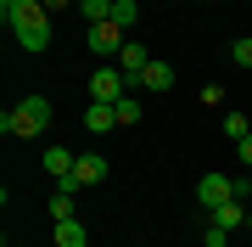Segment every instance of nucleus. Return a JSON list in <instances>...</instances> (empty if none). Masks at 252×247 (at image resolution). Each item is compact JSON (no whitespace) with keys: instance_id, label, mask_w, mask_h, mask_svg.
Instances as JSON below:
<instances>
[{"instance_id":"nucleus-1","label":"nucleus","mask_w":252,"mask_h":247,"mask_svg":"<svg viewBox=\"0 0 252 247\" xmlns=\"http://www.w3.org/2000/svg\"><path fill=\"white\" fill-rule=\"evenodd\" d=\"M11 34H17L23 51H45L51 45V11L39 6V0H23V6L11 11Z\"/></svg>"},{"instance_id":"nucleus-2","label":"nucleus","mask_w":252,"mask_h":247,"mask_svg":"<svg viewBox=\"0 0 252 247\" xmlns=\"http://www.w3.org/2000/svg\"><path fill=\"white\" fill-rule=\"evenodd\" d=\"M45 124H51V101H45V96H23L17 107L0 118V129H6V135H39Z\"/></svg>"},{"instance_id":"nucleus-3","label":"nucleus","mask_w":252,"mask_h":247,"mask_svg":"<svg viewBox=\"0 0 252 247\" xmlns=\"http://www.w3.org/2000/svg\"><path fill=\"white\" fill-rule=\"evenodd\" d=\"M129 96V79H124V68H107V62H101L95 68V79H90V101H107V107H118V101H124Z\"/></svg>"},{"instance_id":"nucleus-4","label":"nucleus","mask_w":252,"mask_h":247,"mask_svg":"<svg viewBox=\"0 0 252 247\" xmlns=\"http://www.w3.org/2000/svg\"><path fill=\"white\" fill-rule=\"evenodd\" d=\"M84 45H90V51L101 56V62H107V56L118 62V51L129 45V28H118V23H90V34H84Z\"/></svg>"},{"instance_id":"nucleus-5","label":"nucleus","mask_w":252,"mask_h":247,"mask_svg":"<svg viewBox=\"0 0 252 247\" xmlns=\"http://www.w3.org/2000/svg\"><path fill=\"white\" fill-rule=\"evenodd\" d=\"M196 202L207 213L224 208V202H235V180H230V174H202V180H196Z\"/></svg>"},{"instance_id":"nucleus-6","label":"nucleus","mask_w":252,"mask_h":247,"mask_svg":"<svg viewBox=\"0 0 252 247\" xmlns=\"http://www.w3.org/2000/svg\"><path fill=\"white\" fill-rule=\"evenodd\" d=\"M118 68H124V79H129V84H140V73L152 68V56H146V45H140V39H129V45L118 51Z\"/></svg>"},{"instance_id":"nucleus-7","label":"nucleus","mask_w":252,"mask_h":247,"mask_svg":"<svg viewBox=\"0 0 252 247\" xmlns=\"http://www.w3.org/2000/svg\"><path fill=\"white\" fill-rule=\"evenodd\" d=\"M84 129H90V135H107V129H118V112L107 101H90V107H84Z\"/></svg>"},{"instance_id":"nucleus-8","label":"nucleus","mask_w":252,"mask_h":247,"mask_svg":"<svg viewBox=\"0 0 252 247\" xmlns=\"http://www.w3.org/2000/svg\"><path fill=\"white\" fill-rule=\"evenodd\" d=\"M140 90H174V68H168V62H157V56H152V68L140 73Z\"/></svg>"},{"instance_id":"nucleus-9","label":"nucleus","mask_w":252,"mask_h":247,"mask_svg":"<svg viewBox=\"0 0 252 247\" xmlns=\"http://www.w3.org/2000/svg\"><path fill=\"white\" fill-rule=\"evenodd\" d=\"M56 247H90V230L79 219H56Z\"/></svg>"},{"instance_id":"nucleus-10","label":"nucleus","mask_w":252,"mask_h":247,"mask_svg":"<svg viewBox=\"0 0 252 247\" xmlns=\"http://www.w3.org/2000/svg\"><path fill=\"white\" fill-rule=\"evenodd\" d=\"M73 174H79V185H101V180H107V157H79Z\"/></svg>"},{"instance_id":"nucleus-11","label":"nucleus","mask_w":252,"mask_h":247,"mask_svg":"<svg viewBox=\"0 0 252 247\" xmlns=\"http://www.w3.org/2000/svg\"><path fill=\"white\" fill-rule=\"evenodd\" d=\"M73 163H79V157H73L67 146H51V152H45V169H51V180H62V174H73Z\"/></svg>"},{"instance_id":"nucleus-12","label":"nucleus","mask_w":252,"mask_h":247,"mask_svg":"<svg viewBox=\"0 0 252 247\" xmlns=\"http://www.w3.org/2000/svg\"><path fill=\"white\" fill-rule=\"evenodd\" d=\"M219 129H224L230 141H247V135H252V118H247V112H224V118H219Z\"/></svg>"},{"instance_id":"nucleus-13","label":"nucleus","mask_w":252,"mask_h":247,"mask_svg":"<svg viewBox=\"0 0 252 247\" xmlns=\"http://www.w3.org/2000/svg\"><path fill=\"white\" fill-rule=\"evenodd\" d=\"M213 225H224V230L247 225V208H241V202H224V208H213Z\"/></svg>"},{"instance_id":"nucleus-14","label":"nucleus","mask_w":252,"mask_h":247,"mask_svg":"<svg viewBox=\"0 0 252 247\" xmlns=\"http://www.w3.org/2000/svg\"><path fill=\"white\" fill-rule=\"evenodd\" d=\"M84 23H112V0H79Z\"/></svg>"},{"instance_id":"nucleus-15","label":"nucleus","mask_w":252,"mask_h":247,"mask_svg":"<svg viewBox=\"0 0 252 247\" xmlns=\"http://www.w3.org/2000/svg\"><path fill=\"white\" fill-rule=\"evenodd\" d=\"M135 17H140L135 0H112V23H118V28H135Z\"/></svg>"},{"instance_id":"nucleus-16","label":"nucleus","mask_w":252,"mask_h":247,"mask_svg":"<svg viewBox=\"0 0 252 247\" xmlns=\"http://www.w3.org/2000/svg\"><path fill=\"white\" fill-rule=\"evenodd\" d=\"M230 56H235V68H252V34L230 39Z\"/></svg>"},{"instance_id":"nucleus-17","label":"nucleus","mask_w":252,"mask_h":247,"mask_svg":"<svg viewBox=\"0 0 252 247\" xmlns=\"http://www.w3.org/2000/svg\"><path fill=\"white\" fill-rule=\"evenodd\" d=\"M112 112H118V124H140V101H135V96H124Z\"/></svg>"},{"instance_id":"nucleus-18","label":"nucleus","mask_w":252,"mask_h":247,"mask_svg":"<svg viewBox=\"0 0 252 247\" xmlns=\"http://www.w3.org/2000/svg\"><path fill=\"white\" fill-rule=\"evenodd\" d=\"M51 219H79V208H73V197H62V191L51 197Z\"/></svg>"},{"instance_id":"nucleus-19","label":"nucleus","mask_w":252,"mask_h":247,"mask_svg":"<svg viewBox=\"0 0 252 247\" xmlns=\"http://www.w3.org/2000/svg\"><path fill=\"white\" fill-rule=\"evenodd\" d=\"M202 247H230V230H224V225H213V219H207V230H202Z\"/></svg>"},{"instance_id":"nucleus-20","label":"nucleus","mask_w":252,"mask_h":247,"mask_svg":"<svg viewBox=\"0 0 252 247\" xmlns=\"http://www.w3.org/2000/svg\"><path fill=\"white\" fill-rule=\"evenodd\" d=\"M235 157H241V163L252 169V135H247V141H235Z\"/></svg>"},{"instance_id":"nucleus-21","label":"nucleus","mask_w":252,"mask_h":247,"mask_svg":"<svg viewBox=\"0 0 252 247\" xmlns=\"http://www.w3.org/2000/svg\"><path fill=\"white\" fill-rule=\"evenodd\" d=\"M39 6H45L51 17H62V11H67V0H39Z\"/></svg>"},{"instance_id":"nucleus-22","label":"nucleus","mask_w":252,"mask_h":247,"mask_svg":"<svg viewBox=\"0 0 252 247\" xmlns=\"http://www.w3.org/2000/svg\"><path fill=\"white\" fill-rule=\"evenodd\" d=\"M17 6H23V0H0V17L11 23V11H17Z\"/></svg>"},{"instance_id":"nucleus-23","label":"nucleus","mask_w":252,"mask_h":247,"mask_svg":"<svg viewBox=\"0 0 252 247\" xmlns=\"http://www.w3.org/2000/svg\"><path fill=\"white\" fill-rule=\"evenodd\" d=\"M247 230H252V213H247Z\"/></svg>"}]
</instances>
